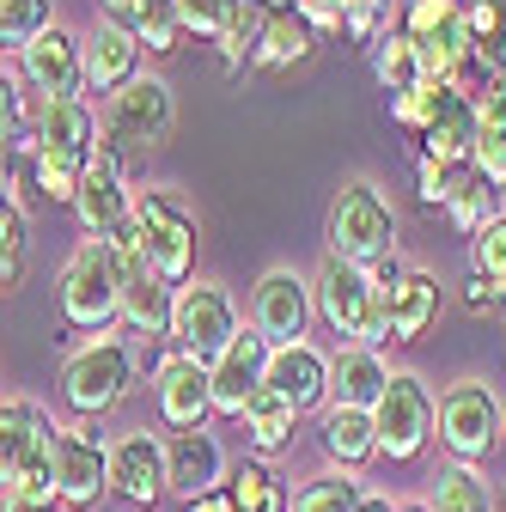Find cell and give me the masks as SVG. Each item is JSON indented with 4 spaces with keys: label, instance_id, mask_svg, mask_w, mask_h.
Here are the masks:
<instances>
[{
    "label": "cell",
    "instance_id": "cell-2",
    "mask_svg": "<svg viewBox=\"0 0 506 512\" xmlns=\"http://www.w3.org/2000/svg\"><path fill=\"white\" fill-rule=\"evenodd\" d=\"M135 372H141V342L104 330V336H92L86 348H74L61 360V403L80 421H98L135 391Z\"/></svg>",
    "mask_w": 506,
    "mask_h": 512
},
{
    "label": "cell",
    "instance_id": "cell-25",
    "mask_svg": "<svg viewBox=\"0 0 506 512\" xmlns=\"http://www.w3.org/2000/svg\"><path fill=\"white\" fill-rule=\"evenodd\" d=\"M433 317H439V275L403 269V281L391 287V342H421Z\"/></svg>",
    "mask_w": 506,
    "mask_h": 512
},
{
    "label": "cell",
    "instance_id": "cell-49",
    "mask_svg": "<svg viewBox=\"0 0 506 512\" xmlns=\"http://www.w3.org/2000/svg\"><path fill=\"white\" fill-rule=\"evenodd\" d=\"M360 512H397V500H391V494H372V488H366V500H360Z\"/></svg>",
    "mask_w": 506,
    "mask_h": 512
},
{
    "label": "cell",
    "instance_id": "cell-5",
    "mask_svg": "<svg viewBox=\"0 0 506 512\" xmlns=\"http://www.w3.org/2000/svg\"><path fill=\"white\" fill-rule=\"evenodd\" d=\"M129 226L147 250V263L165 287H183L196 275V214H189L171 189H135V208H129Z\"/></svg>",
    "mask_w": 506,
    "mask_h": 512
},
{
    "label": "cell",
    "instance_id": "cell-28",
    "mask_svg": "<svg viewBox=\"0 0 506 512\" xmlns=\"http://www.w3.org/2000/svg\"><path fill=\"white\" fill-rule=\"evenodd\" d=\"M318 439L342 470H360L366 458H378V433L366 409H318Z\"/></svg>",
    "mask_w": 506,
    "mask_h": 512
},
{
    "label": "cell",
    "instance_id": "cell-9",
    "mask_svg": "<svg viewBox=\"0 0 506 512\" xmlns=\"http://www.w3.org/2000/svg\"><path fill=\"white\" fill-rule=\"evenodd\" d=\"M433 391L415 378V372H391L385 384V397H378L372 409V433H378V458H391V464H415L427 445H433Z\"/></svg>",
    "mask_w": 506,
    "mask_h": 512
},
{
    "label": "cell",
    "instance_id": "cell-22",
    "mask_svg": "<svg viewBox=\"0 0 506 512\" xmlns=\"http://www.w3.org/2000/svg\"><path fill=\"white\" fill-rule=\"evenodd\" d=\"M37 147L43 153H61V159H92L98 153V110L86 104V98H49V104H37Z\"/></svg>",
    "mask_w": 506,
    "mask_h": 512
},
{
    "label": "cell",
    "instance_id": "cell-3",
    "mask_svg": "<svg viewBox=\"0 0 506 512\" xmlns=\"http://www.w3.org/2000/svg\"><path fill=\"white\" fill-rule=\"evenodd\" d=\"M324 250L336 256V263L378 269L385 256H397V208L378 196L366 177L342 183L330 214H324Z\"/></svg>",
    "mask_w": 506,
    "mask_h": 512
},
{
    "label": "cell",
    "instance_id": "cell-41",
    "mask_svg": "<svg viewBox=\"0 0 506 512\" xmlns=\"http://www.w3.org/2000/svg\"><path fill=\"white\" fill-rule=\"evenodd\" d=\"M25 86L0 68V153H13V141H19V128H25Z\"/></svg>",
    "mask_w": 506,
    "mask_h": 512
},
{
    "label": "cell",
    "instance_id": "cell-34",
    "mask_svg": "<svg viewBox=\"0 0 506 512\" xmlns=\"http://www.w3.org/2000/svg\"><path fill=\"white\" fill-rule=\"evenodd\" d=\"M49 25V0H0V49H31Z\"/></svg>",
    "mask_w": 506,
    "mask_h": 512
},
{
    "label": "cell",
    "instance_id": "cell-39",
    "mask_svg": "<svg viewBox=\"0 0 506 512\" xmlns=\"http://www.w3.org/2000/svg\"><path fill=\"white\" fill-rule=\"evenodd\" d=\"M25 263H31V226H25V208L0 226V293H13L25 281Z\"/></svg>",
    "mask_w": 506,
    "mask_h": 512
},
{
    "label": "cell",
    "instance_id": "cell-46",
    "mask_svg": "<svg viewBox=\"0 0 506 512\" xmlns=\"http://www.w3.org/2000/svg\"><path fill=\"white\" fill-rule=\"evenodd\" d=\"M183 512H238V506H232V494H226V488H214V494H202V500H189Z\"/></svg>",
    "mask_w": 506,
    "mask_h": 512
},
{
    "label": "cell",
    "instance_id": "cell-38",
    "mask_svg": "<svg viewBox=\"0 0 506 512\" xmlns=\"http://www.w3.org/2000/svg\"><path fill=\"white\" fill-rule=\"evenodd\" d=\"M476 147H506V68L476 92Z\"/></svg>",
    "mask_w": 506,
    "mask_h": 512
},
{
    "label": "cell",
    "instance_id": "cell-17",
    "mask_svg": "<svg viewBox=\"0 0 506 512\" xmlns=\"http://www.w3.org/2000/svg\"><path fill=\"white\" fill-rule=\"evenodd\" d=\"M55 433H61V421L43 403H31V397H0V494L25 476V464H37L49 452Z\"/></svg>",
    "mask_w": 506,
    "mask_h": 512
},
{
    "label": "cell",
    "instance_id": "cell-45",
    "mask_svg": "<svg viewBox=\"0 0 506 512\" xmlns=\"http://www.w3.org/2000/svg\"><path fill=\"white\" fill-rule=\"evenodd\" d=\"M0 512H61L55 500H25V494H0Z\"/></svg>",
    "mask_w": 506,
    "mask_h": 512
},
{
    "label": "cell",
    "instance_id": "cell-35",
    "mask_svg": "<svg viewBox=\"0 0 506 512\" xmlns=\"http://www.w3.org/2000/svg\"><path fill=\"white\" fill-rule=\"evenodd\" d=\"M446 98H452V86H433V80H415V86H403V92H391V122L397 128H409V135H421V128L446 110Z\"/></svg>",
    "mask_w": 506,
    "mask_h": 512
},
{
    "label": "cell",
    "instance_id": "cell-36",
    "mask_svg": "<svg viewBox=\"0 0 506 512\" xmlns=\"http://www.w3.org/2000/svg\"><path fill=\"white\" fill-rule=\"evenodd\" d=\"M238 13H244V0H177L183 31H196V37H208V43H220V37L238 25Z\"/></svg>",
    "mask_w": 506,
    "mask_h": 512
},
{
    "label": "cell",
    "instance_id": "cell-31",
    "mask_svg": "<svg viewBox=\"0 0 506 512\" xmlns=\"http://www.w3.org/2000/svg\"><path fill=\"white\" fill-rule=\"evenodd\" d=\"M360 500H366V488L348 470H330V476L299 482L293 500H287V512H360Z\"/></svg>",
    "mask_w": 506,
    "mask_h": 512
},
{
    "label": "cell",
    "instance_id": "cell-13",
    "mask_svg": "<svg viewBox=\"0 0 506 512\" xmlns=\"http://www.w3.org/2000/svg\"><path fill=\"white\" fill-rule=\"evenodd\" d=\"M129 208H135V189H129V171L110 147H98L86 159V177H80V196H74V214H80V232L86 238H116L129 226Z\"/></svg>",
    "mask_w": 506,
    "mask_h": 512
},
{
    "label": "cell",
    "instance_id": "cell-48",
    "mask_svg": "<svg viewBox=\"0 0 506 512\" xmlns=\"http://www.w3.org/2000/svg\"><path fill=\"white\" fill-rule=\"evenodd\" d=\"M250 7L269 13V19H281V13H293V7H299V0H250Z\"/></svg>",
    "mask_w": 506,
    "mask_h": 512
},
{
    "label": "cell",
    "instance_id": "cell-37",
    "mask_svg": "<svg viewBox=\"0 0 506 512\" xmlns=\"http://www.w3.org/2000/svg\"><path fill=\"white\" fill-rule=\"evenodd\" d=\"M135 43L153 49V55H171L183 43V19H177V0H147L141 7V25H135Z\"/></svg>",
    "mask_w": 506,
    "mask_h": 512
},
{
    "label": "cell",
    "instance_id": "cell-51",
    "mask_svg": "<svg viewBox=\"0 0 506 512\" xmlns=\"http://www.w3.org/2000/svg\"><path fill=\"white\" fill-rule=\"evenodd\" d=\"M482 7H494V13H500V19H506V0H482Z\"/></svg>",
    "mask_w": 506,
    "mask_h": 512
},
{
    "label": "cell",
    "instance_id": "cell-8",
    "mask_svg": "<svg viewBox=\"0 0 506 512\" xmlns=\"http://www.w3.org/2000/svg\"><path fill=\"white\" fill-rule=\"evenodd\" d=\"M238 330H244V324H238V305H232L226 287H214V281H183V287H177V299H171V324H165V342H171L177 360L208 366Z\"/></svg>",
    "mask_w": 506,
    "mask_h": 512
},
{
    "label": "cell",
    "instance_id": "cell-14",
    "mask_svg": "<svg viewBox=\"0 0 506 512\" xmlns=\"http://www.w3.org/2000/svg\"><path fill=\"white\" fill-rule=\"evenodd\" d=\"M19 68H25L37 104H49V98H86V37H74L68 25H49L31 49H19Z\"/></svg>",
    "mask_w": 506,
    "mask_h": 512
},
{
    "label": "cell",
    "instance_id": "cell-6",
    "mask_svg": "<svg viewBox=\"0 0 506 512\" xmlns=\"http://www.w3.org/2000/svg\"><path fill=\"white\" fill-rule=\"evenodd\" d=\"M177 122V104H171V86L159 74H135L122 92L104 98V116H98V147H110L116 159L129 153H147L171 135Z\"/></svg>",
    "mask_w": 506,
    "mask_h": 512
},
{
    "label": "cell",
    "instance_id": "cell-29",
    "mask_svg": "<svg viewBox=\"0 0 506 512\" xmlns=\"http://www.w3.org/2000/svg\"><path fill=\"white\" fill-rule=\"evenodd\" d=\"M311 43H318V31H311L299 13H281V19H269V25H263V43H257V61H250V68H263V74H287V68H299V61L311 55Z\"/></svg>",
    "mask_w": 506,
    "mask_h": 512
},
{
    "label": "cell",
    "instance_id": "cell-19",
    "mask_svg": "<svg viewBox=\"0 0 506 512\" xmlns=\"http://www.w3.org/2000/svg\"><path fill=\"white\" fill-rule=\"evenodd\" d=\"M153 403H159V421H165L171 433L208 427V421H214V391H208V366L165 354V360L153 366Z\"/></svg>",
    "mask_w": 506,
    "mask_h": 512
},
{
    "label": "cell",
    "instance_id": "cell-11",
    "mask_svg": "<svg viewBox=\"0 0 506 512\" xmlns=\"http://www.w3.org/2000/svg\"><path fill=\"white\" fill-rule=\"evenodd\" d=\"M311 317V281L299 269H263L257 287H250V330H257L269 348H287V342H305Z\"/></svg>",
    "mask_w": 506,
    "mask_h": 512
},
{
    "label": "cell",
    "instance_id": "cell-27",
    "mask_svg": "<svg viewBox=\"0 0 506 512\" xmlns=\"http://www.w3.org/2000/svg\"><path fill=\"white\" fill-rule=\"evenodd\" d=\"M238 427H244V439H250V452L257 458H275L281 445H293V427H299V409L281 397V391H263L244 403V415H238Z\"/></svg>",
    "mask_w": 506,
    "mask_h": 512
},
{
    "label": "cell",
    "instance_id": "cell-50",
    "mask_svg": "<svg viewBox=\"0 0 506 512\" xmlns=\"http://www.w3.org/2000/svg\"><path fill=\"white\" fill-rule=\"evenodd\" d=\"M397 512H427V500H409V506H397Z\"/></svg>",
    "mask_w": 506,
    "mask_h": 512
},
{
    "label": "cell",
    "instance_id": "cell-10",
    "mask_svg": "<svg viewBox=\"0 0 506 512\" xmlns=\"http://www.w3.org/2000/svg\"><path fill=\"white\" fill-rule=\"evenodd\" d=\"M49 464H55V500H61V506L86 512V506H98V500L110 494V439H104L92 421L61 427Z\"/></svg>",
    "mask_w": 506,
    "mask_h": 512
},
{
    "label": "cell",
    "instance_id": "cell-1",
    "mask_svg": "<svg viewBox=\"0 0 506 512\" xmlns=\"http://www.w3.org/2000/svg\"><path fill=\"white\" fill-rule=\"evenodd\" d=\"M311 305H318V317L330 324V336L342 348H385L391 342V293L354 263L324 256L318 281H311Z\"/></svg>",
    "mask_w": 506,
    "mask_h": 512
},
{
    "label": "cell",
    "instance_id": "cell-30",
    "mask_svg": "<svg viewBox=\"0 0 506 512\" xmlns=\"http://www.w3.org/2000/svg\"><path fill=\"white\" fill-rule=\"evenodd\" d=\"M427 512H494V488L476 464H446L427 494Z\"/></svg>",
    "mask_w": 506,
    "mask_h": 512
},
{
    "label": "cell",
    "instance_id": "cell-18",
    "mask_svg": "<svg viewBox=\"0 0 506 512\" xmlns=\"http://www.w3.org/2000/svg\"><path fill=\"white\" fill-rule=\"evenodd\" d=\"M110 494H122L129 506H159L165 500V439L135 427V433H122L110 439Z\"/></svg>",
    "mask_w": 506,
    "mask_h": 512
},
{
    "label": "cell",
    "instance_id": "cell-33",
    "mask_svg": "<svg viewBox=\"0 0 506 512\" xmlns=\"http://www.w3.org/2000/svg\"><path fill=\"white\" fill-rule=\"evenodd\" d=\"M372 74H378V86H385V92H403V86L421 80V55H415V43L397 25L372 43Z\"/></svg>",
    "mask_w": 506,
    "mask_h": 512
},
{
    "label": "cell",
    "instance_id": "cell-16",
    "mask_svg": "<svg viewBox=\"0 0 506 512\" xmlns=\"http://www.w3.org/2000/svg\"><path fill=\"white\" fill-rule=\"evenodd\" d=\"M226 476H232V464H226L220 433L189 427V433H171L165 439V494H177L183 506L202 500V494H214V488H226Z\"/></svg>",
    "mask_w": 506,
    "mask_h": 512
},
{
    "label": "cell",
    "instance_id": "cell-26",
    "mask_svg": "<svg viewBox=\"0 0 506 512\" xmlns=\"http://www.w3.org/2000/svg\"><path fill=\"white\" fill-rule=\"evenodd\" d=\"M446 220H452V232H464V238H476L494 214H500V189L476 171V165H458L452 171V183H446Z\"/></svg>",
    "mask_w": 506,
    "mask_h": 512
},
{
    "label": "cell",
    "instance_id": "cell-44",
    "mask_svg": "<svg viewBox=\"0 0 506 512\" xmlns=\"http://www.w3.org/2000/svg\"><path fill=\"white\" fill-rule=\"evenodd\" d=\"M446 183H452V171H446V165L415 159V196H421L427 208H439V202H446Z\"/></svg>",
    "mask_w": 506,
    "mask_h": 512
},
{
    "label": "cell",
    "instance_id": "cell-7",
    "mask_svg": "<svg viewBox=\"0 0 506 512\" xmlns=\"http://www.w3.org/2000/svg\"><path fill=\"white\" fill-rule=\"evenodd\" d=\"M500 433H506V403H500V391H494L488 378L446 384L439 415H433V439L452 452V464H482Z\"/></svg>",
    "mask_w": 506,
    "mask_h": 512
},
{
    "label": "cell",
    "instance_id": "cell-21",
    "mask_svg": "<svg viewBox=\"0 0 506 512\" xmlns=\"http://www.w3.org/2000/svg\"><path fill=\"white\" fill-rule=\"evenodd\" d=\"M391 384V360L378 348H336L330 354V403L324 409H378V397H385Z\"/></svg>",
    "mask_w": 506,
    "mask_h": 512
},
{
    "label": "cell",
    "instance_id": "cell-20",
    "mask_svg": "<svg viewBox=\"0 0 506 512\" xmlns=\"http://www.w3.org/2000/svg\"><path fill=\"white\" fill-rule=\"evenodd\" d=\"M269 391H281L299 415L330 403V354L318 342H287L269 348Z\"/></svg>",
    "mask_w": 506,
    "mask_h": 512
},
{
    "label": "cell",
    "instance_id": "cell-42",
    "mask_svg": "<svg viewBox=\"0 0 506 512\" xmlns=\"http://www.w3.org/2000/svg\"><path fill=\"white\" fill-rule=\"evenodd\" d=\"M464 311H470V317H494V311H506V287L488 281V275H464Z\"/></svg>",
    "mask_w": 506,
    "mask_h": 512
},
{
    "label": "cell",
    "instance_id": "cell-24",
    "mask_svg": "<svg viewBox=\"0 0 506 512\" xmlns=\"http://www.w3.org/2000/svg\"><path fill=\"white\" fill-rule=\"evenodd\" d=\"M135 74H141V43L98 19V31L86 37V92H122Z\"/></svg>",
    "mask_w": 506,
    "mask_h": 512
},
{
    "label": "cell",
    "instance_id": "cell-12",
    "mask_svg": "<svg viewBox=\"0 0 506 512\" xmlns=\"http://www.w3.org/2000/svg\"><path fill=\"white\" fill-rule=\"evenodd\" d=\"M110 250H116V263H122V324H129V336H165L177 287H165V281L153 275V263H147L135 226H122V232L110 238Z\"/></svg>",
    "mask_w": 506,
    "mask_h": 512
},
{
    "label": "cell",
    "instance_id": "cell-43",
    "mask_svg": "<svg viewBox=\"0 0 506 512\" xmlns=\"http://www.w3.org/2000/svg\"><path fill=\"white\" fill-rule=\"evenodd\" d=\"M348 7H354V0H299V19L311 25V31H342V19H348Z\"/></svg>",
    "mask_w": 506,
    "mask_h": 512
},
{
    "label": "cell",
    "instance_id": "cell-32",
    "mask_svg": "<svg viewBox=\"0 0 506 512\" xmlns=\"http://www.w3.org/2000/svg\"><path fill=\"white\" fill-rule=\"evenodd\" d=\"M226 494H232L238 512H287V494H281V482H275V470L263 458H244L226 476Z\"/></svg>",
    "mask_w": 506,
    "mask_h": 512
},
{
    "label": "cell",
    "instance_id": "cell-4",
    "mask_svg": "<svg viewBox=\"0 0 506 512\" xmlns=\"http://www.w3.org/2000/svg\"><path fill=\"white\" fill-rule=\"evenodd\" d=\"M61 317H68V330L92 336H104L122 317V263L110 238H80L74 256L61 263Z\"/></svg>",
    "mask_w": 506,
    "mask_h": 512
},
{
    "label": "cell",
    "instance_id": "cell-23",
    "mask_svg": "<svg viewBox=\"0 0 506 512\" xmlns=\"http://www.w3.org/2000/svg\"><path fill=\"white\" fill-rule=\"evenodd\" d=\"M415 141H421V159L446 165V171L470 165V153H476V98L452 92V98H446V110H439V116L421 128Z\"/></svg>",
    "mask_w": 506,
    "mask_h": 512
},
{
    "label": "cell",
    "instance_id": "cell-47",
    "mask_svg": "<svg viewBox=\"0 0 506 512\" xmlns=\"http://www.w3.org/2000/svg\"><path fill=\"white\" fill-rule=\"evenodd\" d=\"M13 214H19V196H13V183H7V177H0V226H7Z\"/></svg>",
    "mask_w": 506,
    "mask_h": 512
},
{
    "label": "cell",
    "instance_id": "cell-15",
    "mask_svg": "<svg viewBox=\"0 0 506 512\" xmlns=\"http://www.w3.org/2000/svg\"><path fill=\"white\" fill-rule=\"evenodd\" d=\"M269 384V342L257 336V330H238L214 360H208V391H214V415H244V403L257 397Z\"/></svg>",
    "mask_w": 506,
    "mask_h": 512
},
{
    "label": "cell",
    "instance_id": "cell-40",
    "mask_svg": "<svg viewBox=\"0 0 506 512\" xmlns=\"http://www.w3.org/2000/svg\"><path fill=\"white\" fill-rule=\"evenodd\" d=\"M470 275H488L506 287V214H494L476 238H470Z\"/></svg>",
    "mask_w": 506,
    "mask_h": 512
}]
</instances>
